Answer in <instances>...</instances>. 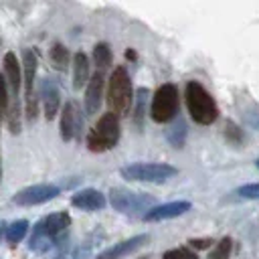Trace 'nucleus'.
I'll return each instance as SVG.
<instances>
[{"label": "nucleus", "instance_id": "obj_1", "mask_svg": "<svg viewBox=\"0 0 259 259\" xmlns=\"http://www.w3.org/2000/svg\"><path fill=\"white\" fill-rule=\"evenodd\" d=\"M184 97H186V107L190 117L200 123V125H210L217 121L219 117V107L212 99V95L198 83V81H188L186 89H184Z\"/></svg>", "mask_w": 259, "mask_h": 259}, {"label": "nucleus", "instance_id": "obj_2", "mask_svg": "<svg viewBox=\"0 0 259 259\" xmlns=\"http://www.w3.org/2000/svg\"><path fill=\"white\" fill-rule=\"evenodd\" d=\"M107 105L109 111L119 115H125L134 103V87L130 81V75L125 67H115L107 81Z\"/></svg>", "mask_w": 259, "mask_h": 259}, {"label": "nucleus", "instance_id": "obj_3", "mask_svg": "<svg viewBox=\"0 0 259 259\" xmlns=\"http://www.w3.org/2000/svg\"><path fill=\"white\" fill-rule=\"evenodd\" d=\"M119 140V117L111 111L103 113L95 127L87 134V148L91 152H105L113 148Z\"/></svg>", "mask_w": 259, "mask_h": 259}, {"label": "nucleus", "instance_id": "obj_4", "mask_svg": "<svg viewBox=\"0 0 259 259\" xmlns=\"http://www.w3.org/2000/svg\"><path fill=\"white\" fill-rule=\"evenodd\" d=\"M178 170L170 164H158V162H136L130 166H123L119 170V174L125 180H134V182H166L168 178H172Z\"/></svg>", "mask_w": 259, "mask_h": 259}, {"label": "nucleus", "instance_id": "obj_5", "mask_svg": "<svg viewBox=\"0 0 259 259\" xmlns=\"http://www.w3.org/2000/svg\"><path fill=\"white\" fill-rule=\"evenodd\" d=\"M109 202L115 210L123 214H146L154 206V196L144 192H134L127 188H111L109 190Z\"/></svg>", "mask_w": 259, "mask_h": 259}, {"label": "nucleus", "instance_id": "obj_6", "mask_svg": "<svg viewBox=\"0 0 259 259\" xmlns=\"http://www.w3.org/2000/svg\"><path fill=\"white\" fill-rule=\"evenodd\" d=\"M178 111V89L172 83H164L156 89L154 97H152V119L158 123H166L170 119L176 117Z\"/></svg>", "mask_w": 259, "mask_h": 259}, {"label": "nucleus", "instance_id": "obj_7", "mask_svg": "<svg viewBox=\"0 0 259 259\" xmlns=\"http://www.w3.org/2000/svg\"><path fill=\"white\" fill-rule=\"evenodd\" d=\"M34 75H36V55L30 49L22 51V83H24V97H26V117L30 121L36 119L38 101L34 91Z\"/></svg>", "mask_w": 259, "mask_h": 259}, {"label": "nucleus", "instance_id": "obj_8", "mask_svg": "<svg viewBox=\"0 0 259 259\" xmlns=\"http://www.w3.org/2000/svg\"><path fill=\"white\" fill-rule=\"evenodd\" d=\"M57 194H59V186H55V184H34V186L18 190L12 196V202H16L20 206H34V204L53 200Z\"/></svg>", "mask_w": 259, "mask_h": 259}, {"label": "nucleus", "instance_id": "obj_9", "mask_svg": "<svg viewBox=\"0 0 259 259\" xmlns=\"http://www.w3.org/2000/svg\"><path fill=\"white\" fill-rule=\"evenodd\" d=\"M81 127H83V119L77 105L73 101H67L61 111V138L65 142H71L73 138H79Z\"/></svg>", "mask_w": 259, "mask_h": 259}, {"label": "nucleus", "instance_id": "obj_10", "mask_svg": "<svg viewBox=\"0 0 259 259\" xmlns=\"http://www.w3.org/2000/svg\"><path fill=\"white\" fill-rule=\"evenodd\" d=\"M38 97H40V103H42V109H45V117L49 121L55 119L57 113H59V107H61V93H59L55 81L45 79L38 87Z\"/></svg>", "mask_w": 259, "mask_h": 259}, {"label": "nucleus", "instance_id": "obj_11", "mask_svg": "<svg viewBox=\"0 0 259 259\" xmlns=\"http://www.w3.org/2000/svg\"><path fill=\"white\" fill-rule=\"evenodd\" d=\"M71 225V217L67 214V212H53V214H47V217H42L36 225H34V229L32 231H36V233H42V235H47V237H53V239H57L67 227Z\"/></svg>", "mask_w": 259, "mask_h": 259}, {"label": "nucleus", "instance_id": "obj_12", "mask_svg": "<svg viewBox=\"0 0 259 259\" xmlns=\"http://www.w3.org/2000/svg\"><path fill=\"white\" fill-rule=\"evenodd\" d=\"M103 85H105V77L99 71L87 81V91H85V111H87V115L97 113V109L101 105V97H103Z\"/></svg>", "mask_w": 259, "mask_h": 259}, {"label": "nucleus", "instance_id": "obj_13", "mask_svg": "<svg viewBox=\"0 0 259 259\" xmlns=\"http://www.w3.org/2000/svg\"><path fill=\"white\" fill-rule=\"evenodd\" d=\"M148 241V235H136L132 239H125V241H119L107 249H103L101 253H97V259H121L125 255H130L132 251H136L138 247H142L144 243Z\"/></svg>", "mask_w": 259, "mask_h": 259}, {"label": "nucleus", "instance_id": "obj_14", "mask_svg": "<svg viewBox=\"0 0 259 259\" xmlns=\"http://www.w3.org/2000/svg\"><path fill=\"white\" fill-rule=\"evenodd\" d=\"M2 75L6 79L10 97H18V91H20V85H22V71H20V63H18L14 53L4 55V73Z\"/></svg>", "mask_w": 259, "mask_h": 259}, {"label": "nucleus", "instance_id": "obj_15", "mask_svg": "<svg viewBox=\"0 0 259 259\" xmlns=\"http://www.w3.org/2000/svg\"><path fill=\"white\" fill-rule=\"evenodd\" d=\"M186 210H190V202L188 200H176V202H166L160 206H152L146 214L144 221H164V219H174L184 214Z\"/></svg>", "mask_w": 259, "mask_h": 259}, {"label": "nucleus", "instance_id": "obj_16", "mask_svg": "<svg viewBox=\"0 0 259 259\" xmlns=\"http://www.w3.org/2000/svg\"><path fill=\"white\" fill-rule=\"evenodd\" d=\"M71 204L81 210H99L105 206V196L95 188H85L71 196Z\"/></svg>", "mask_w": 259, "mask_h": 259}, {"label": "nucleus", "instance_id": "obj_17", "mask_svg": "<svg viewBox=\"0 0 259 259\" xmlns=\"http://www.w3.org/2000/svg\"><path fill=\"white\" fill-rule=\"evenodd\" d=\"M89 81V59L85 53L73 55V87L81 89Z\"/></svg>", "mask_w": 259, "mask_h": 259}, {"label": "nucleus", "instance_id": "obj_18", "mask_svg": "<svg viewBox=\"0 0 259 259\" xmlns=\"http://www.w3.org/2000/svg\"><path fill=\"white\" fill-rule=\"evenodd\" d=\"M93 61H95V67L99 69V73H103L111 65V49L107 42H97L93 47Z\"/></svg>", "mask_w": 259, "mask_h": 259}, {"label": "nucleus", "instance_id": "obj_19", "mask_svg": "<svg viewBox=\"0 0 259 259\" xmlns=\"http://www.w3.org/2000/svg\"><path fill=\"white\" fill-rule=\"evenodd\" d=\"M26 231H28V221L18 219V221H14V223L6 225V235H4V237H6V241H8V243L16 245V243H20V241L24 239Z\"/></svg>", "mask_w": 259, "mask_h": 259}, {"label": "nucleus", "instance_id": "obj_20", "mask_svg": "<svg viewBox=\"0 0 259 259\" xmlns=\"http://www.w3.org/2000/svg\"><path fill=\"white\" fill-rule=\"evenodd\" d=\"M49 57H51V63H53L55 69L65 71V69L69 67V51H67V47H63L61 42H55V45H53Z\"/></svg>", "mask_w": 259, "mask_h": 259}, {"label": "nucleus", "instance_id": "obj_21", "mask_svg": "<svg viewBox=\"0 0 259 259\" xmlns=\"http://www.w3.org/2000/svg\"><path fill=\"white\" fill-rule=\"evenodd\" d=\"M6 123H8V130L12 134L20 132V105H18V97H10L8 111H6Z\"/></svg>", "mask_w": 259, "mask_h": 259}, {"label": "nucleus", "instance_id": "obj_22", "mask_svg": "<svg viewBox=\"0 0 259 259\" xmlns=\"http://www.w3.org/2000/svg\"><path fill=\"white\" fill-rule=\"evenodd\" d=\"M55 241H57V239H53V237H47V235H42V233L32 231L30 241H28V247H30L32 251H36V253H45V251H49V249L55 245Z\"/></svg>", "mask_w": 259, "mask_h": 259}, {"label": "nucleus", "instance_id": "obj_23", "mask_svg": "<svg viewBox=\"0 0 259 259\" xmlns=\"http://www.w3.org/2000/svg\"><path fill=\"white\" fill-rule=\"evenodd\" d=\"M184 136H186V125H184V121H182V119L174 121L172 127L168 130V140H170L176 148H182V144H184Z\"/></svg>", "mask_w": 259, "mask_h": 259}, {"label": "nucleus", "instance_id": "obj_24", "mask_svg": "<svg viewBox=\"0 0 259 259\" xmlns=\"http://www.w3.org/2000/svg\"><path fill=\"white\" fill-rule=\"evenodd\" d=\"M231 255V239L229 237H223L217 247L210 251V259H229Z\"/></svg>", "mask_w": 259, "mask_h": 259}, {"label": "nucleus", "instance_id": "obj_25", "mask_svg": "<svg viewBox=\"0 0 259 259\" xmlns=\"http://www.w3.org/2000/svg\"><path fill=\"white\" fill-rule=\"evenodd\" d=\"M164 259H196V251L188 247H176V249L164 251Z\"/></svg>", "mask_w": 259, "mask_h": 259}, {"label": "nucleus", "instance_id": "obj_26", "mask_svg": "<svg viewBox=\"0 0 259 259\" xmlns=\"http://www.w3.org/2000/svg\"><path fill=\"white\" fill-rule=\"evenodd\" d=\"M8 103H10L8 85H6V79H4V75H0V119H4V117H6V111H8Z\"/></svg>", "mask_w": 259, "mask_h": 259}, {"label": "nucleus", "instance_id": "obj_27", "mask_svg": "<svg viewBox=\"0 0 259 259\" xmlns=\"http://www.w3.org/2000/svg\"><path fill=\"white\" fill-rule=\"evenodd\" d=\"M225 138H227L229 142H233V144H241L243 132H241V127H239L235 121H227V123H225Z\"/></svg>", "mask_w": 259, "mask_h": 259}, {"label": "nucleus", "instance_id": "obj_28", "mask_svg": "<svg viewBox=\"0 0 259 259\" xmlns=\"http://www.w3.org/2000/svg\"><path fill=\"white\" fill-rule=\"evenodd\" d=\"M237 194L241 198H259V182L255 184H245L241 188H237Z\"/></svg>", "mask_w": 259, "mask_h": 259}, {"label": "nucleus", "instance_id": "obj_29", "mask_svg": "<svg viewBox=\"0 0 259 259\" xmlns=\"http://www.w3.org/2000/svg\"><path fill=\"white\" fill-rule=\"evenodd\" d=\"M138 107H136V123H138V127L142 125V115H144V109H142V103H144V97H146V89H140L138 91Z\"/></svg>", "mask_w": 259, "mask_h": 259}, {"label": "nucleus", "instance_id": "obj_30", "mask_svg": "<svg viewBox=\"0 0 259 259\" xmlns=\"http://www.w3.org/2000/svg\"><path fill=\"white\" fill-rule=\"evenodd\" d=\"M188 243H190L192 249H208L212 241H210V239H190Z\"/></svg>", "mask_w": 259, "mask_h": 259}, {"label": "nucleus", "instance_id": "obj_31", "mask_svg": "<svg viewBox=\"0 0 259 259\" xmlns=\"http://www.w3.org/2000/svg\"><path fill=\"white\" fill-rule=\"evenodd\" d=\"M247 119H249V123H251L253 127H257V130H259V111H257V113H249V117H247Z\"/></svg>", "mask_w": 259, "mask_h": 259}, {"label": "nucleus", "instance_id": "obj_32", "mask_svg": "<svg viewBox=\"0 0 259 259\" xmlns=\"http://www.w3.org/2000/svg\"><path fill=\"white\" fill-rule=\"evenodd\" d=\"M6 235V223L4 221H0V239Z\"/></svg>", "mask_w": 259, "mask_h": 259}, {"label": "nucleus", "instance_id": "obj_33", "mask_svg": "<svg viewBox=\"0 0 259 259\" xmlns=\"http://www.w3.org/2000/svg\"><path fill=\"white\" fill-rule=\"evenodd\" d=\"M125 57H127V59H132V61H134V59H136V53H134V51H132V49H130V51H125Z\"/></svg>", "mask_w": 259, "mask_h": 259}, {"label": "nucleus", "instance_id": "obj_34", "mask_svg": "<svg viewBox=\"0 0 259 259\" xmlns=\"http://www.w3.org/2000/svg\"><path fill=\"white\" fill-rule=\"evenodd\" d=\"M55 259H75V257H71V255H59V257H55Z\"/></svg>", "mask_w": 259, "mask_h": 259}, {"label": "nucleus", "instance_id": "obj_35", "mask_svg": "<svg viewBox=\"0 0 259 259\" xmlns=\"http://www.w3.org/2000/svg\"><path fill=\"white\" fill-rule=\"evenodd\" d=\"M0 178H2V164H0Z\"/></svg>", "mask_w": 259, "mask_h": 259}, {"label": "nucleus", "instance_id": "obj_36", "mask_svg": "<svg viewBox=\"0 0 259 259\" xmlns=\"http://www.w3.org/2000/svg\"><path fill=\"white\" fill-rule=\"evenodd\" d=\"M255 164H257V168H259V158H257V162H255Z\"/></svg>", "mask_w": 259, "mask_h": 259}]
</instances>
